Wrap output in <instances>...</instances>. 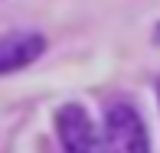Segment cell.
<instances>
[{
    "instance_id": "cell-1",
    "label": "cell",
    "mask_w": 160,
    "mask_h": 153,
    "mask_svg": "<svg viewBox=\"0 0 160 153\" xmlns=\"http://www.w3.org/2000/svg\"><path fill=\"white\" fill-rule=\"evenodd\" d=\"M105 150L108 153H150L147 127L128 101H114L105 111Z\"/></svg>"
},
{
    "instance_id": "cell-2",
    "label": "cell",
    "mask_w": 160,
    "mask_h": 153,
    "mask_svg": "<svg viewBox=\"0 0 160 153\" xmlns=\"http://www.w3.org/2000/svg\"><path fill=\"white\" fill-rule=\"evenodd\" d=\"M56 134H59L62 153H105V140L98 137L85 108L65 104L56 114Z\"/></svg>"
},
{
    "instance_id": "cell-3",
    "label": "cell",
    "mask_w": 160,
    "mask_h": 153,
    "mask_svg": "<svg viewBox=\"0 0 160 153\" xmlns=\"http://www.w3.org/2000/svg\"><path fill=\"white\" fill-rule=\"evenodd\" d=\"M42 49H46V39L39 33H30V30L0 36V75L26 69L30 62H36L42 55Z\"/></svg>"
}]
</instances>
